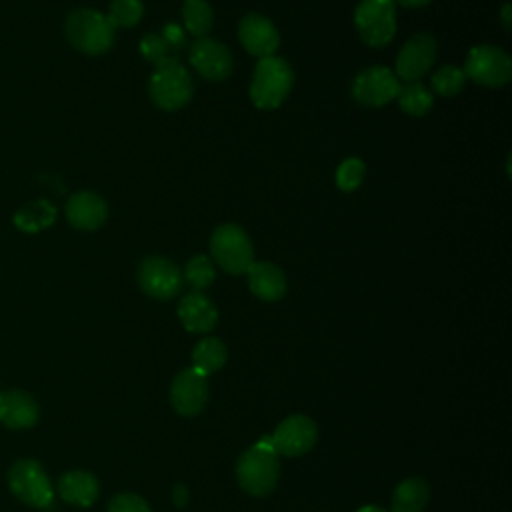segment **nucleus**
<instances>
[{
	"label": "nucleus",
	"instance_id": "f257e3e1",
	"mask_svg": "<svg viewBox=\"0 0 512 512\" xmlns=\"http://www.w3.org/2000/svg\"><path fill=\"white\" fill-rule=\"evenodd\" d=\"M280 478V458L270 436L244 450L236 462V480L250 496H268Z\"/></svg>",
	"mask_w": 512,
	"mask_h": 512
},
{
	"label": "nucleus",
	"instance_id": "f03ea898",
	"mask_svg": "<svg viewBox=\"0 0 512 512\" xmlns=\"http://www.w3.org/2000/svg\"><path fill=\"white\" fill-rule=\"evenodd\" d=\"M292 84L294 72L286 60L278 56L260 58L250 82V100L260 110H274L286 100Z\"/></svg>",
	"mask_w": 512,
	"mask_h": 512
},
{
	"label": "nucleus",
	"instance_id": "7ed1b4c3",
	"mask_svg": "<svg viewBox=\"0 0 512 512\" xmlns=\"http://www.w3.org/2000/svg\"><path fill=\"white\" fill-rule=\"evenodd\" d=\"M64 30L68 42L88 56H98L110 50L116 36V28L110 24L106 14L92 8H78L70 12Z\"/></svg>",
	"mask_w": 512,
	"mask_h": 512
},
{
	"label": "nucleus",
	"instance_id": "20e7f679",
	"mask_svg": "<svg viewBox=\"0 0 512 512\" xmlns=\"http://www.w3.org/2000/svg\"><path fill=\"white\" fill-rule=\"evenodd\" d=\"M192 92V78L176 56H168L154 64V72L148 82V94L158 108L178 110L188 104Z\"/></svg>",
	"mask_w": 512,
	"mask_h": 512
},
{
	"label": "nucleus",
	"instance_id": "39448f33",
	"mask_svg": "<svg viewBox=\"0 0 512 512\" xmlns=\"http://www.w3.org/2000/svg\"><path fill=\"white\" fill-rule=\"evenodd\" d=\"M212 260L228 274H246L254 262V246L244 228L220 224L210 238Z\"/></svg>",
	"mask_w": 512,
	"mask_h": 512
},
{
	"label": "nucleus",
	"instance_id": "423d86ee",
	"mask_svg": "<svg viewBox=\"0 0 512 512\" xmlns=\"http://www.w3.org/2000/svg\"><path fill=\"white\" fill-rule=\"evenodd\" d=\"M10 492L32 508H46L54 498L52 482L38 460H16L6 474Z\"/></svg>",
	"mask_w": 512,
	"mask_h": 512
},
{
	"label": "nucleus",
	"instance_id": "0eeeda50",
	"mask_svg": "<svg viewBox=\"0 0 512 512\" xmlns=\"http://www.w3.org/2000/svg\"><path fill=\"white\" fill-rule=\"evenodd\" d=\"M354 24L364 44L372 48L386 46L396 32V2L362 0L354 10Z\"/></svg>",
	"mask_w": 512,
	"mask_h": 512
},
{
	"label": "nucleus",
	"instance_id": "6e6552de",
	"mask_svg": "<svg viewBox=\"0 0 512 512\" xmlns=\"http://www.w3.org/2000/svg\"><path fill=\"white\" fill-rule=\"evenodd\" d=\"M464 74L476 84L500 88L512 78V60L502 48L480 44L468 52Z\"/></svg>",
	"mask_w": 512,
	"mask_h": 512
},
{
	"label": "nucleus",
	"instance_id": "1a4fd4ad",
	"mask_svg": "<svg viewBox=\"0 0 512 512\" xmlns=\"http://www.w3.org/2000/svg\"><path fill=\"white\" fill-rule=\"evenodd\" d=\"M400 90V80L386 66H370L358 72L352 82V98L362 106H384L396 100Z\"/></svg>",
	"mask_w": 512,
	"mask_h": 512
},
{
	"label": "nucleus",
	"instance_id": "9d476101",
	"mask_svg": "<svg viewBox=\"0 0 512 512\" xmlns=\"http://www.w3.org/2000/svg\"><path fill=\"white\" fill-rule=\"evenodd\" d=\"M138 284L142 292L156 300H170L182 290V272L174 262L162 256H148L138 266Z\"/></svg>",
	"mask_w": 512,
	"mask_h": 512
},
{
	"label": "nucleus",
	"instance_id": "9b49d317",
	"mask_svg": "<svg viewBox=\"0 0 512 512\" xmlns=\"http://www.w3.org/2000/svg\"><path fill=\"white\" fill-rule=\"evenodd\" d=\"M438 44L432 34L420 32L406 40L396 58V78L404 82H418L436 62Z\"/></svg>",
	"mask_w": 512,
	"mask_h": 512
},
{
	"label": "nucleus",
	"instance_id": "f8f14e48",
	"mask_svg": "<svg viewBox=\"0 0 512 512\" xmlns=\"http://www.w3.org/2000/svg\"><path fill=\"white\" fill-rule=\"evenodd\" d=\"M278 454L294 458L310 452L318 440V426L304 414H292L284 418L270 436Z\"/></svg>",
	"mask_w": 512,
	"mask_h": 512
},
{
	"label": "nucleus",
	"instance_id": "ddd939ff",
	"mask_svg": "<svg viewBox=\"0 0 512 512\" xmlns=\"http://www.w3.org/2000/svg\"><path fill=\"white\" fill-rule=\"evenodd\" d=\"M208 376L198 370L184 368L180 370L170 384V404L180 416H198L208 404Z\"/></svg>",
	"mask_w": 512,
	"mask_h": 512
},
{
	"label": "nucleus",
	"instance_id": "4468645a",
	"mask_svg": "<svg viewBox=\"0 0 512 512\" xmlns=\"http://www.w3.org/2000/svg\"><path fill=\"white\" fill-rule=\"evenodd\" d=\"M188 60H190L192 68L202 78L212 80V82L228 78L232 72V66H234L230 50L224 44H220L218 40H212L206 36L198 38L192 44Z\"/></svg>",
	"mask_w": 512,
	"mask_h": 512
},
{
	"label": "nucleus",
	"instance_id": "2eb2a0df",
	"mask_svg": "<svg viewBox=\"0 0 512 512\" xmlns=\"http://www.w3.org/2000/svg\"><path fill=\"white\" fill-rule=\"evenodd\" d=\"M238 38L244 50L258 58L274 56L280 46L276 26L262 14H246L238 24Z\"/></svg>",
	"mask_w": 512,
	"mask_h": 512
},
{
	"label": "nucleus",
	"instance_id": "dca6fc26",
	"mask_svg": "<svg viewBox=\"0 0 512 512\" xmlns=\"http://www.w3.org/2000/svg\"><path fill=\"white\" fill-rule=\"evenodd\" d=\"M40 418L36 398L24 390L0 392V424L8 430L32 428Z\"/></svg>",
	"mask_w": 512,
	"mask_h": 512
},
{
	"label": "nucleus",
	"instance_id": "f3484780",
	"mask_svg": "<svg viewBox=\"0 0 512 512\" xmlns=\"http://www.w3.org/2000/svg\"><path fill=\"white\" fill-rule=\"evenodd\" d=\"M108 206L102 196L90 190L76 192L66 202V218L76 230L92 232L106 222Z\"/></svg>",
	"mask_w": 512,
	"mask_h": 512
},
{
	"label": "nucleus",
	"instance_id": "a211bd4d",
	"mask_svg": "<svg viewBox=\"0 0 512 512\" xmlns=\"http://www.w3.org/2000/svg\"><path fill=\"white\" fill-rule=\"evenodd\" d=\"M178 318L188 332L208 334L218 324V310L202 292H190L178 304Z\"/></svg>",
	"mask_w": 512,
	"mask_h": 512
},
{
	"label": "nucleus",
	"instance_id": "6ab92c4d",
	"mask_svg": "<svg viewBox=\"0 0 512 512\" xmlns=\"http://www.w3.org/2000/svg\"><path fill=\"white\" fill-rule=\"evenodd\" d=\"M56 490L64 502L78 508H88L100 494V482L88 470H70L58 478Z\"/></svg>",
	"mask_w": 512,
	"mask_h": 512
},
{
	"label": "nucleus",
	"instance_id": "aec40b11",
	"mask_svg": "<svg viewBox=\"0 0 512 512\" xmlns=\"http://www.w3.org/2000/svg\"><path fill=\"white\" fill-rule=\"evenodd\" d=\"M250 292L264 300V302H276L286 294L288 282L284 272L272 264V262H252V266L246 272Z\"/></svg>",
	"mask_w": 512,
	"mask_h": 512
},
{
	"label": "nucleus",
	"instance_id": "412c9836",
	"mask_svg": "<svg viewBox=\"0 0 512 512\" xmlns=\"http://www.w3.org/2000/svg\"><path fill=\"white\" fill-rule=\"evenodd\" d=\"M430 500V486L424 478L412 476L402 480L392 494V512H424Z\"/></svg>",
	"mask_w": 512,
	"mask_h": 512
},
{
	"label": "nucleus",
	"instance_id": "4be33fe9",
	"mask_svg": "<svg viewBox=\"0 0 512 512\" xmlns=\"http://www.w3.org/2000/svg\"><path fill=\"white\" fill-rule=\"evenodd\" d=\"M226 358V344L216 336H204L192 350V368L204 376H210L226 364Z\"/></svg>",
	"mask_w": 512,
	"mask_h": 512
},
{
	"label": "nucleus",
	"instance_id": "5701e85b",
	"mask_svg": "<svg viewBox=\"0 0 512 512\" xmlns=\"http://www.w3.org/2000/svg\"><path fill=\"white\" fill-rule=\"evenodd\" d=\"M56 218V210L46 200H38L20 208L14 216V224L24 232H38L50 226Z\"/></svg>",
	"mask_w": 512,
	"mask_h": 512
},
{
	"label": "nucleus",
	"instance_id": "b1692460",
	"mask_svg": "<svg viewBox=\"0 0 512 512\" xmlns=\"http://www.w3.org/2000/svg\"><path fill=\"white\" fill-rule=\"evenodd\" d=\"M398 106L410 116H424L432 108V92L420 84V82H408L406 86H400L398 90Z\"/></svg>",
	"mask_w": 512,
	"mask_h": 512
},
{
	"label": "nucleus",
	"instance_id": "393cba45",
	"mask_svg": "<svg viewBox=\"0 0 512 512\" xmlns=\"http://www.w3.org/2000/svg\"><path fill=\"white\" fill-rule=\"evenodd\" d=\"M182 20L190 34L202 38L212 28V8L206 0H184L182 4Z\"/></svg>",
	"mask_w": 512,
	"mask_h": 512
},
{
	"label": "nucleus",
	"instance_id": "a878e982",
	"mask_svg": "<svg viewBox=\"0 0 512 512\" xmlns=\"http://www.w3.org/2000/svg\"><path fill=\"white\" fill-rule=\"evenodd\" d=\"M182 280H186L194 292L206 290V288L212 286V282L216 280L214 262H212L208 256H204V254H198V256H194V258H190V260L186 262Z\"/></svg>",
	"mask_w": 512,
	"mask_h": 512
},
{
	"label": "nucleus",
	"instance_id": "bb28decb",
	"mask_svg": "<svg viewBox=\"0 0 512 512\" xmlns=\"http://www.w3.org/2000/svg\"><path fill=\"white\" fill-rule=\"evenodd\" d=\"M144 14L142 0H112L106 18L114 28H130L140 22Z\"/></svg>",
	"mask_w": 512,
	"mask_h": 512
},
{
	"label": "nucleus",
	"instance_id": "cd10ccee",
	"mask_svg": "<svg viewBox=\"0 0 512 512\" xmlns=\"http://www.w3.org/2000/svg\"><path fill=\"white\" fill-rule=\"evenodd\" d=\"M466 86V74L458 66H442L432 76V90L440 96H456Z\"/></svg>",
	"mask_w": 512,
	"mask_h": 512
},
{
	"label": "nucleus",
	"instance_id": "c85d7f7f",
	"mask_svg": "<svg viewBox=\"0 0 512 512\" xmlns=\"http://www.w3.org/2000/svg\"><path fill=\"white\" fill-rule=\"evenodd\" d=\"M366 176V166L360 158H346L338 168H336V186L342 192H352L356 190Z\"/></svg>",
	"mask_w": 512,
	"mask_h": 512
},
{
	"label": "nucleus",
	"instance_id": "c756f323",
	"mask_svg": "<svg viewBox=\"0 0 512 512\" xmlns=\"http://www.w3.org/2000/svg\"><path fill=\"white\" fill-rule=\"evenodd\" d=\"M106 512H152L148 502L134 492H120L112 496Z\"/></svg>",
	"mask_w": 512,
	"mask_h": 512
},
{
	"label": "nucleus",
	"instance_id": "7c9ffc66",
	"mask_svg": "<svg viewBox=\"0 0 512 512\" xmlns=\"http://www.w3.org/2000/svg\"><path fill=\"white\" fill-rule=\"evenodd\" d=\"M140 52L152 64H158L160 60L170 56V48H168V44L164 42V38L160 34H146V36H142Z\"/></svg>",
	"mask_w": 512,
	"mask_h": 512
},
{
	"label": "nucleus",
	"instance_id": "2f4dec72",
	"mask_svg": "<svg viewBox=\"0 0 512 512\" xmlns=\"http://www.w3.org/2000/svg\"><path fill=\"white\" fill-rule=\"evenodd\" d=\"M164 38V42L168 44V48H182L184 46V32L180 26H176L174 22H168L160 34Z\"/></svg>",
	"mask_w": 512,
	"mask_h": 512
},
{
	"label": "nucleus",
	"instance_id": "473e14b6",
	"mask_svg": "<svg viewBox=\"0 0 512 512\" xmlns=\"http://www.w3.org/2000/svg\"><path fill=\"white\" fill-rule=\"evenodd\" d=\"M510 12H512V6L506 2V4L502 6V10H500V18H502V24H504V28H506V30H510V24H512V20H510Z\"/></svg>",
	"mask_w": 512,
	"mask_h": 512
},
{
	"label": "nucleus",
	"instance_id": "72a5a7b5",
	"mask_svg": "<svg viewBox=\"0 0 512 512\" xmlns=\"http://www.w3.org/2000/svg\"><path fill=\"white\" fill-rule=\"evenodd\" d=\"M394 2L404 6V8H422V6H426L432 0H394Z\"/></svg>",
	"mask_w": 512,
	"mask_h": 512
},
{
	"label": "nucleus",
	"instance_id": "f704fd0d",
	"mask_svg": "<svg viewBox=\"0 0 512 512\" xmlns=\"http://www.w3.org/2000/svg\"><path fill=\"white\" fill-rule=\"evenodd\" d=\"M356 512H386V510H384V508H380V506H372V504H368V506L358 508Z\"/></svg>",
	"mask_w": 512,
	"mask_h": 512
}]
</instances>
